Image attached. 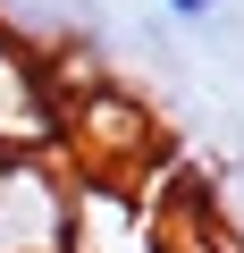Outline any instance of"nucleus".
I'll use <instances>...</instances> for the list:
<instances>
[{
  "label": "nucleus",
  "instance_id": "nucleus-1",
  "mask_svg": "<svg viewBox=\"0 0 244 253\" xmlns=\"http://www.w3.org/2000/svg\"><path fill=\"white\" fill-rule=\"evenodd\" d=\"M68 144L93 152V161H109V169H127V161H152V152H160V126H152V110H143L127 84L93 76V84L68 93Z\"/></svg>",
  "mask_w": 244,
  "mask_h": 253
},
{
  "label": "nucleus",
  "instance_id": "nucleus-2",
  "mask_svg": "<svg viewBox=\"0 0 244 253\" xmlns=\"http://www.w3.org/2000/svg\"><path fill=\"white\" fill-rule=\"evenodd\" d=\"M202 211H210V219H219V236L244 253V161H236V169H219V194H210Z\"/></svg>",
  "mask_w": 244,
  "mask_h": 253
},
{
  "label": "nucleus",
  "instance_id": "nucleus-3",
  "mask_svg": "<svg viewBox=\"0 0 244 253\" xmlns=\"http://www.w3.org/2000/svg\"><path fill=\"white\" fill-rule=\"evenodd\" d=\"M152 9H160L169 26H219V17H227V0H152Z\"/></svg>",
  "mask_w": 244,
  "mask_h": 253
}]
</instances>
